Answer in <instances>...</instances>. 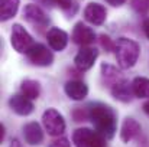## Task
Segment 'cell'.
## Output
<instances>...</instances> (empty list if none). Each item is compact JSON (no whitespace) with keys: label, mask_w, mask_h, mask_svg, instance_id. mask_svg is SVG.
I'll return each instance as SVG.
<instances>
[{"label":"cell","mask_w":149,"mask_h":147,"mask_svg":"<svg viewBox=\"0 0 149 147\" xmlns=\"http://www.w3.org/2000/svg\"><path fill=\"white\" fill-rule=\"evenodd\" d=\"M143 33H145V36L149 39V19H146V20L143 22Z\"/></svg>","instance_id":"obj_27"},{"label":"cell","mask_w":149,"mask_h":147,"mask_svg":"<svg viewBox=\"0 0 149 147\" xmlns=\"http://www.w3.org/2000/svg\"><path fill=\"white\" fill-rule=\"evenodd\" d=\"M47 39H48V43H49L51 49L56 50V52H61L67 48V43H68V35L65 30L59 29V28H51L47 33Z\"/></svg>","instance_id":"obj_14"},{"label":"cell","mask_w":149,"mask_h":147,"mask_svg":"<svg viewBox=\"0 0 149 147\" xmlns=\"http://www.w3.org/2000/svg\"><path fill=\"white\" fill-rule=\"evenodd\" d=\"M130 4H132L133 10L139 14L149 13V0H132Z\"/></svg>","instance_id":"obj_22"},{"label":"cell","mask_w":149,"mask_h":147,"mask_svg":"<svg viewBox=\"0 0 149 147\" xmlns=\"http://www.w3.org/2000/svg\"><path fill=\"white\" fill-rule=\"evenodd\" d=\"M110 88H111V95L122 102H129L135 95L133 88H132V82H129L127 79H123V78L120 81H117Z\"/></svg>","instance_id":"obj_15"},{"label":"cell","mask_w":149,"mask_h":147,"mask_svg":"<svg viewBox=\"0 0 149 147\" xmlns=\"http://www.w3.org/2000/svg\"><path fill=\"white\" fill-rule=\"evenodd\" d=\"M100 45H101V48L104 49L106 52L114 50V43L111 42L110 36H107V35H101L100 36Z\"/></svg>","instance_id":"obj_24"},{"label":"cell","mask_w":149,"mask_h":147,"mask_svg":"<svg viewBox=\"0 0 149 147\" xmlns=\"http://www.w3.org/2000/svg\"><path fill=\"white\" fill-rule=\"evenodd\" d=\"M143 111H145V112L149 115V101H146V102L143 104Z\"/></svg>","instance_id":"obj_30"},{"label":"cell","mask_w":149,"mask_h":147,"mask_svg":"<svg viewBox=\"0 0 149 147\" xmlns=\"http://www.w3.org/2000/svg\"><path fill=\"white\" fill-rule=\"evenodd\" d=\"M133 94L138 98H149V78L136 77L132 81Z\"/></svg>","instance_id":"obj_20"},{"label":"cell","mask_w":149,"mask_h":147,"mask_svg":"<svg viewBox=\"0 0 149 147\" xmlns=\"http://www.w3.org/2000/svg\"><path fill=\"white\" fill-rule=\"evenodd\" d=\"M62 10H65V12H68V13H74L72 10H71V7H75L77 9V4H75V1L74 0H54Z\"/></svg>","instance_id":"obj_23"},{"label":"cell","mask_w":149,"mask_h":147,"mask_svg":"<svg viewBox=\"0 0 149 147\" xmlns=\"http://www.w3.org/2000/svg\"><path fill=\"white\" fill-rule=\"evenodd\" d=\"M90 111V121L96 127L100 134H103L107 140L114 137L117 128V117L114 110L103 102H93L88 105Z\"/></svg>","instance_id":"obj_1"},{"label":"cell","mask_w":149,"mask_h":147,"mask_svg":"<svg viewBox=\"0 0 149 147\" xmlns=\"http://www.w3.org/2000/svg\"><path fill=\"white\" fill-rule=\"evenodd\" d=\"M20 0H0V19L6 22L12 19L19 10Z\"/></svg>","instance_id":"obj_17"},{"label":"cell","mask_w":149,"mask_h":147,"mask_svg":"<svg viewBox=\"0 0 149 147\" xmlns=\"http://www.w3.org/2000/svg\"><path fill=\"white\" fill-rule=\"evenodd\" d=\"M114 53H116V61L120 68L129 69L135 66L138 62L141 48L138 42L129 39V38H119L117 42L114 43Z\"/></svg>","instance_id":"obj_2"},{"label":"cell","mask_w":149,"mask_h":147,"mask_svg":"<svg viewBox=\"0 0 149 147\" xmlns=\"http://www.w3.org/2000/svg\"><path fill=\"white\" fill-rule=\"evenodd\" d=\"M22 95L28 97L29 99H36L41 95V84L33 79H25L20 85Z\"/></svg>","instance_id":"obj_18"},{"label":"cell","mask_w":149,"mask_h":147,"mask_svg":"<svg viewBox=\"0 0 149 147\" xmlns=\"http://www.w3.org/2000/svg\"><path fill=\"white\" fill-rule=\"evenodd\" d=\"M23 17L38 30H42V29L48 28V25H49V17L45 14V12L38 4H33V3L25 6Z\"/></svg>","instance_id":"obj_6"},{"label":"cell","mask_w":149,"mask_h":147,"mask_svg":"<svg viewBox=\"0 0 149 147\" xmlns=\"http://www.w3.org/2000/svg\"><path fill=\"white\" fill-rule=\"evenodd\" d=\"M10 42H12V46L16 52L19 53H28L31 48L35 45L33 43V39L32 36L28 33V30L19 25V23H15L12 26V35H10Z\"/></svg>","instance_id":"obj_5"},{"label":"cell","mask_w":149,"mask_h":147,"mask_svg":"<svg viewBox=\"0 0 149 147\" xmlns=\"http://www.w3.org/2000/svg\"><path fill=\"white\" fill-rule=\"evenodd\" d=\"M26 55H28L29 62L36 66H49L54 62L52 52L42 43H35Z\"/></svg>","instance_id":"obj_7"},{"label":"cell","mask_w":149,"mask_h":147,"mask_svg":"<svg viewBox=\"0 0 149 147\" xmlns=\"http://www.w3.org/2000/svg\"><path fill=\"white\" fill-rule=\"evenodd\" d=\"M72 118H74V121H77V123H81V121L90 120L88 105H87V107H77V108L72 111Z\"/></svg>","instance_id":"obj_21"},{"label":"cell","mask_w":149,"mask_h":147,"mask_svg":"<svg viewBox=\"0 0 149 147\" xmlns=\"http://www.w3.org/2000/svg\"><path fill=\"white\" fill-rule=\"evenodd\" d=\"M109 4H111V6H114V7H117V6H122L126 0H106Z\"/></svg>","instance_id":"obj_26"},{"label":"cell","mask_w":149,"mask_h":147,"mask_svg":"<svg viewBox=\"0 0 149 147\" xmlns=\"http://www.w3.org/2000/svg\"><path fill=\"white\" fill-rule=\"evenodd\" d=\"M106 17H107V12L104 6L100 3H88L84 9V19L94 26L103 25L106 22Z\"/></svg>","instance_id":"obj_10"},{"label":"cell","mask_w":149,"mask_h":147,"mask_svg":"<svg viewBox=\"0 0 149 147\" xmlns=\"http://www.w3.org/2000/svg\"><path fill=\"white\" fill-rule=\"evenodd\" d=\"M3 139H4V126L0 124V143L3 141Z\"/></svg>","instance_id":"obj_29"},{"label":"cell","mask_w":149,"mask_h":147,"mask_svg":"<svg viewBox=\"0 0 149 147\" xmlns=\"http://www.w3.org/2000/svg\"><path fill=\"white\" fill-rule=\"evenodd\" d=\"M48 147H71V144H70L68 139H65V137H59V139L51 141L49 144H48Z\"/></svg>","instance_id":"obj_25"},{"label":"cell","mask_w":149,"mask_h":147,"mask_svg":"<svg viewBox=\"0 0 149 147\" xmlns=\"http://www.w3.org/2000/svg\"><path fill=\"white\" fill-rule=\"evenodd\" d=\"M23 137H25V141L28 144L38 146L44 141V131H42V128L38 123L32 121V123H28L23 127Z\"/></svg>","instance_id":"obj_16"},{"label":"cell","mask_w":149,"mask_h":147,"mask_svg":"<svg viewBox=\"0 0 149 147\" xmlns=\"http://www.w3.org/2000/svg\"><path fill=\"white\" fill-rule=\"evenodd\" d=\"M106 140L107 139L97 130H91L87 127L77 128L72 133V143L75 147H107Z\"/></svg>","instance_id":"obj_3"},{"label":"cell","mask_w":149,"mask_h":147,"mask_svg":"<svg viewBox=\"0 0 149 147\" xmlns=\"http://www.w3.org/2000/svg\"><path fill=\"white\" fill-rule=\"evenodd\" d=\"M141 131H142L141 124L135 118L127 117V118H125V121L122 124V128H120V140L123 143H129L133 139H136L141 134Z\"/></svg>","instance_id":"obj_12"},{"label":"cell","mask_w":149,"mask_h":147,"mask_svg":"<svg viewBox=\"0 0 149 147\" xmlns=\"http://www.w3.org/2000/svg\"><path fill=\"white\" fill-rule=\"evenodd\" d=\"M64 91L67 97L74 101H83L88 95V87L81 79H71L64 85Z\"/></svg>","instance_id":"obj_11"},{"label":"cell","mask_w":149,"mask_h":147,"mask_svg":"<svg viewBox=\"0 0 149 147\" xmlns=\"http://www.w3.org/2000/svg\"><path fill=\"white\" fill-rule=\"evenodd\" d=\"M9 107L17 115H29L33 112V108H35L32 101L25 95H13L9 99Z\"/></svg>","instance_id":"obj_13"},{"label":"cell","mask_w":149,"mask_h":147,"mask_svg":"<svg viewBox=\"0 0 149 147\" xmlns=\"http://www.w3.org/2000/svg\"><path fill=\"white\" fill-rule=\"evenodd\" d=\"M101 77H103V82L107 84L109 87H113L117 81L122 79L120 78V72L114 66H111L109 63H103L101 65Z\"/></svg>","instance_id":"obj_19"},{"label":"cell","mask_w":149,"mask_h":147,"mask_svg":"<svg viewBox=\"0 0 149 147\" xmlns=\"http://www.w3.org/2000/svg\"><path fill=\"white\" fill-rule=\"evenodd\" d=\"M9 147H23V146H22V143H20L17 139H15V140H12V143H10Z\"/></svg>","instance_id":"obj_28"},{"label":"cell","mask_w":149,"mask_h":147,"mask_svg":"<svg viewBox=\"0 0 149 147\" xmlns=\"http://www.w3.org/2000/svg\"><path fill=\"white\" fill-rule=\"evenodd\" d=\"M42 124L45 131L52 136V137H59L65 133V120L62 117V114H59V111H56L55 108H48L44 111L42 114Z\"/></svg>","instance_id":"obj_4"},{"label":"cell","mask_w":149,"mask_h":147,"mask_svg":"<svg viewBox=\"0 0 149 147\" xmlns=\"http://www.w3.org/2000/svg\"><path fill=\"white\" fill-rule=\"evenodd\" d=\"M97 56H99V50L96 48L83 46V48L78 50V53L75 55L74 63H75V66H77L78 71H81V72L83 71H88L94 65Z\"/></svg>","instance_id":"obj_8"},{"label":"cell","mask_w":149,"mask_h":147,"mask_svg":"<svg viewBox=\"0 0 149 147\" xmlns=\"http://www.w3.org/2000/svg\"><path fill=\"white\" fill-rule=\"evenodd\" d=\"M96 41V33L91 28L86 26L83 22L75 23L72 29V42L81 46H87Z\"/></svg>","instance_id":"obj_9"}]
</instances>
